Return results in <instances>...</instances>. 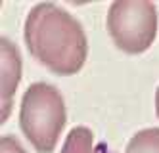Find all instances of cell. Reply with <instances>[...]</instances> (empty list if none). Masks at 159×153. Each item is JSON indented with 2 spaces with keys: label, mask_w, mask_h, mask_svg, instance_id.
<instances>
[{
  "label": "cell",
  "mask_w": 159,
  "mask_h": 153,
  "mask_svg": "<svg viewBox=\"0 0 159 153\" xmlns=\"http://www.w3.org/2000/svg\"><path fill=\"white\" fill-rule=\"evenodd\" d=\"M155 113L159 117V86H157V92H155Z\"/></svg>",
  "instance_id": "cell-8"
},
{
  "label": "cell",
  "mask_w": 159,
  "mask_h": 153,
  "mask_svg": "<svg viewBox=\"0 0 159 153\" xmlns=\"http://www.w3.org/2000/svg\"><path fill=\"white\" fill-rule=\"evenodd\" d=\"M0 46H2V121H4L12 109L14 92L21 77V60L16 44L10 38L2 37Z\"/></svg>",
  "instance_id": "cell-4"
},
{
  "label": "cell",
  "mask_w": 159,
  "mask_h": 153,
  "mask_svg": "<svg viewBox=\"0 0 159 153\" xmlns=\"http://www.w3.org/2000/svg\"><path fill=\"white\" fill-rule=\"evenodd\" d=\"M61 153H94V136L86 126H75L67 134Z\"/></svg>",
  "instance_id": "cell-5"
},
{
  "label": "cell",
  "mask_w": 159,
  "mask_h": 153,
  "mask_svg": "<svg viewBox=\"0 0 159 153\" xmlns=\"http://www.w3.org/2000/svg\"><path fill=\"white\" fill-rule=\"evenodd\" d=\"M0 153H27V151L16 140V136L8 134V136H2V140H0Z\"/></svg>",
  "instance_id": "cell-7"
},
{
  "label": "cell",
  "mask_w": 159,
  "mask_h": 153,
  "mask_svg": "<svg viewBox=\"0 0 159 153\" xmlns=\"http://www.w3.org/2000/svg\"><path fill=\"white\" fill-rule=\"evenodd\" d=\"M107 33L121 50L138 54L157 33V10L150 0H117L107 10Z\"/></svg>",
  "instance_id": "cell-3"
},
{
  "label": "cell",
  "mask_w": 159,
  "mask_h": 153,
  "mask_svg": "<svg viewBox=\"0 0 159 153\" xmlns=\"http://www.w3.org/2000/svg\"><path fill=\"white\" fill-rule=\"evenodd\" d=\"M65 119V101L56 86L35 82L27 88L21 100L19 124L39 153H50L56 147Z\"/></svg>",
  "instance_id": "cell-2"
},
{
  "label": "cell",
  "mask_w": 159,
  "mask_h": 153,
  "mask_svg": "<svg viewBox=\"0 0 159 153\" xmlns=\"http://www.w3.org/2000/svg\"><path fill=\"white\" fill-rule=\"evenodd\" d=\"M125 153H159V128H144L136 132Z\"/></svg>",
  "instance_id": "cell-6"
},
{
  "label": "cell",
  "mask_w": 159,
  "mask_h": 153,
  "mask_svg": "<svg viewBox=\"0 0 159 153\" xmlns=\"http://www.w3.org/2000/svg\"><path fill=\"white\" fill-rule=\"evenodd\" d=\"M25 42L37 60L60 75H73L86 60L83 25L58 4L40 2L31 8L25 21Z\"/></svg>",
  "instance_id": "cell-1"
}]
</instances>
